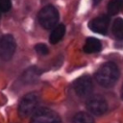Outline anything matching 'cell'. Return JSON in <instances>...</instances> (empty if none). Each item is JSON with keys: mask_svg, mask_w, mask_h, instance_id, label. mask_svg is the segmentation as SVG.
<instances>
[{"mask_svg": "<svg viewBox=\"0 0 123 123\" xmlns=\"http://www.w3.org/2000/svg\"><path fill=\"white\" fill-rule=\"evenodd\" d=\"M119 78V69L114 62L104 63L96 72L95 79L104 87H111Z\"/></svg>", "mask_w": 123, "mask_h": 123, "instance_id": "obj_1", "label": "cell"}, {"mask_svg": "<svg viewBox=\"0 0 123 123\" xmlns=\"http://www.w3.org/2000/svg\"><path fill=\"white\" fill-rule=\"evenodd\" d=\"M37 19L39 24L44 29H52L57 25L59 21V12L52 5L45 6L39 11Z\"/></svg>", "mask_w": 123, "mask_h": 123, "instance_id": "obj_2", "label": "cell"}, {"mask_svg": "<svg viewBox=\"0 0 123 123\" xmlns=\"http://www.w3.org/2000/svg\"><path fill=\"white\" fill-rule=\"evenodd\" d=\"M39 102V97L37 93L31 92L26 94L20 101L18 106V113L21 117L25 118L30 115H33V113L37 111V106Z\"/></svg>", "mask_w": 123, "mask_h": 123, "instance_id": "obj_3", "label": "cell"}, {"mask_svg": "<svg viewBox=\"0 0 123 123\" xmlns=\"http://www.w3.org/2000/svg\"><path fill=\"white\" fill-rule=\"evenodd\" d=\"M31 123H62V120L59 114L54 111L41 108L33 113Z\"/></svg>", "mask_w": 123, "mask_h": 123, "instance_id": "obj_4", "label": "cell"}, {"mask_svg": "<svg viewBox=\"0 0 123 123\" xmlns=\"http://www.w3.org/2000/svg\"><path fill=\"white\" fill-rule=\"evenodd\" d=\"M16 48L14 37L12 35H4L0 38V58L3 61H10Z\"/></svg>", "mask_w": 123, "mask_h": 123, "instance_id": "obj_5", "label": "cell"}, {"mask_svg": "<svg viewBox=\"0 0 123 123\" xmlns=\"http://www.w3.org/2000/svg\"><path fill=\"white\" fill-rule=\"evenodd\" d=\"M86 109L94 115H102L108 111V103L103 96L93 95L86 101Z\"/></svg>", "mask_w": 123, "mask_h": 123, "instance_id": "obj_6", "label": "cell"}, {"mask_svg": "<svg viewBox=\"0 0 123 123\" xmlns=\"http://www.w3.org/2000/svg\"><path fill=\"white\" fill-rule=\"evenodd\" d=\"M73 88L78 96L87 97L88 95H90L93 89V83L91 78L87 75L78 78L73 84Z\"/></svg>", "mask_w": 123, "mask_h": 123, "instance_id": "obj_7", "label": "cell"}, {"mask_svg": "<svg viewBox=\"0 0 123 123\" xmlns=\"http://www.w3.org/2000/svg\"><path fill=\"white\" fill-rule=\"evenodd\" d=\"M109 24H110V17L108 15H100L92 19L88 23V27L94 33L106 35L108 33Z\"/></svg>", "mask_w": 123, "mask_h": 123, "instance_id": "obj_8", "label": "cell"}, {"mask_svg": "<svg viewBox=\"0 0 123 123\" xmlns=\"http://www.w3.org/2000/svg\"><path fill=\"white\" fill-rule=\"evenodd\" d=\"M102 48L101 41L95 37H87L84 45V51L87 54L99 52Z\"/></svg>", "mask_w": 123, "mask_h": 123, "instance_id": "obj_9", "label": "cell"}, {"mask_svg": "<svg viewBox=\"0 0 123 123\" xmlns=\"http://www.w3.org/2000/svg\"><path fill=\"white\" fill-rule=\"evenodd\" d=\"M40 75V70L35 66L28 68L25 70V72L22 74V81L25 84H31L36 82Z\"/></svg>", "mask_w": 123, "mask_h": 123, "instance_id": "obj_10", "label": "cell"}, {"mask_svg": "<svg viewBox=\"0 0 123 123\" xmlns=\"http://www.w3.org/2000/svg\"><path fill=\"white\" fill-rule=\"evenodd\" d=\"M65 33V27L63 24H60V25H56L53 29V31L51 32L49 40L52 44H56L58 43L64 36Z\"/></svg>", "mask_w": 123, "mask_h": 123, "instance_id": "obj_11", "label": "cell"}, {"mask_svg": "<svg viewBox=\"0 0 123 123\" xmlns=\"http://www.w3.org/2000/svg\"><path fill=\"white\" fill-rule=\"evenodd\" d=\"M123 9V0H111L108 4V13L111 15L118 13Z\"/></svg>", "mask_w": 123, "mask_h": 123, "instance_id": "obj_12", "label": "cell"}, {"mask_svg": "<svg viewBox=\"0 0 123 123\" xmlns=\"http://www.w3.org/2000/svg\"><path fill=\"white\" fill-rule=\"evenodd\" d=\"M112 34L115 38L122 40L123 39V19L116 18L112 24Z\"/></svg>", "mask_w": 123, "mask_h": 123, "instance_id": "obj_13", "label": "cell"}, {"mask_svg": "<svg viewBox=\"0 0 123 123\" xmlns=\"http://www.w3.org/2000/svg\"><path fill=\"white\" fill-rule=\"evenodd\" d=\"M73 123H94V120L89 113L81 111L74 115Z\"/></svg>", "mask_w": 123, "mask_h": 123, "instance_id": "obj_14", "label": "cell"}, {"mask_svg": "<svg viewBox=\"0 0 123 123\" xmlns=\"http://www.w3.org/2000/svg\"><path fill=\"white\" fill-rule=\"evenodd\" d=\"M12 8V2L11 0H0V12H7Z\"/></svg>", "mask_w": 123, "mask_h": 123, "instance_id": "obj_15", "label": "cell"}, {"mask_svg": "<svg viewBox=\"0 0 123 123\" xmlns=\"http://www.w3.org/2000/svg\"><path fill=\"white\" fill-rule=\"evenodd\" d=\"M35 50L37 51V53H38L39 55H47L49 50H48V47L43 44V43H38L35 46Z\"/></svg>", "mask_w": 123, "mask_h": 123, "instance_id": "obj_16", "label": "cell"}, {"mask_svg": "<svg viewBox=\"0 0 123 123\" xmlns=\"http://www.w3.org/2000/svg\"><path fill=\"white\" fill-rule=\"evenodd\" d=\"M100 2H101V0H92L93 5H97V4H99Z\"/></svg>", "mask_w": 123, "mask_h": 123, "instance_id": "obj_17", "label": "cell"}, {"mask_svg": "<svg viewBox=\"0 0 123 123\" xmlns=\"http://www.w3.org/2000/svg\"><path fill=\"white\" fill-rule=\"evenodd\" d=\"M121 98L123 99V86H122V88H121Z\"/></svg>", "mask_w": 123, "mask_h": 123, "instance_id": "obj_18", "label": "cell"}]
</instances>
